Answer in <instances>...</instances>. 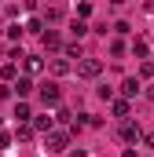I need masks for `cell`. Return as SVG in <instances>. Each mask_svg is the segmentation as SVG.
<instances>
[{
	"label": "cell",
	"instance_id": "52a82bcc",
	"mask_svg": "<svg viewBox=\"0 0 154 157\" xmlns=\"http://www.w3.org/2000/svg\"><path fill=\"white\" fill-rule=\"evenodd\" d=\"M44 66H48V70H51V77H66V73H70V70H74V66H70V59H66V55H63V59H51V62H44Z\"/></svg>",
	"mask_w": 154,
	"mask_h": 157
},
{
	"label": "cell",
	"instance_id": "5b68a950",
	"mask_svg": "<svg viewBox=\"0 0 154 157\" xmlns=\"http://www.w3.org/2000/svg\"><path fill=\"white\" fill-rule=\"evenodd\" d=\"M140 91H143L140 77H125V80H121V99H128V102H132V99H136Z\"/></svg>",
	"mask_w": 154,
	"mask_h": 157
},
{
	"label": "cell",
	"instance_id": "f546056e",
	"mask_svg": "<svg viewBox=\"0 0 154 157\" xmlns=\"http://www.w3.org/2000/svg\"><path fill=\"white\" fill-rule=\"evenodd\" d=\"M121 157H136V150H125V154H121Z\"/></svg>",
	"mask_w": 154,
	"mask_h": 157
},
{
	"label": "cell",
	"instance_id": "4316f807",
	"mask_svg": "<svg viewBox=\"0 0 154 157\" xmlns=\"http://www.w3.org/2000/svg\"><path fill=\"white\" fill-rule=\"evenodd\" d=\"M143 143H147V146L154 150V132H147V135H143Z\"/></svg>",
	"mask_w": 154,
	"mask_h": 157
},
{
	"label": "cell",
	"instance_id": "4fadbf2b",
	"mask_svg": "<svg viewBox=\"0 0 154 157\" xmlns=\"http://www.w3.org/2000/svg\"><path fill=\"white\" fill-rule=\"evenodd\" d=\"M11 139H18V143H30V139H33V128H30V121H26V124H18Z\"/></svg>",
	"mask_w": 154,
	"mask_h": 157
},
{
	"label": "cell",
	"instance_id": "8fae6325",
	"mask_svg": "<svg viewBox=\"0 0 154 157\" xmlns=\"http://www.w3.org/2000/svg\"><path fill=\"white\" fill-rule=\"evenodd\" d=\"M22 66H26V73H40L44 70V59L40 55H22Z\"/></svg>",
	"mask_w": 154,
	"mask_h": 157
},
{
	"label": "cell",
	"instance_id": "ffe728a7",
	"mask_svg": "<svg viewBox=\"0 0 154 157\" xmlns=\"http://www.w3.org/2000/svg\"><path fill=\"white\" fill-rule=\"evenodd\" d=\"M22 33H26V29H22L18 22H11V26H7V37H11V40H22Z\"/></svg>",
	"mask_w": 154,
	"mask_h": 157
},
{
	"label": "cell",
	"instance_id": "ba28073f",
	"mask_svg": "<svg viewBox=\"0 0 154 157\" xmlns=\"http://www.w3.org/2000/svg\"><path fill=\"white\" fill-rule=\"evenodd\" d=\"M37 88H33V80L30 77H18L15 84H11V95H18V99H26V95H33Z\"/></svg>",
	"mask_w": 154,
	"mask_h": 157
},
{
	"label": "cell",
	"instance_id": "83f0119b",
	"mask_svg": "<svg viewBox=\"0 0 154 157\" xmlns=\"http://www.w3.org/2000/svg\"><path fill=\"white\" fill-rule=\"evenodd\" d=\"M70 157H88V154H84V150H81V146H74V154H70Z\"/></svg>",
	"mask_w": 154,
	"mask_h": 157
},
{
	"label": "cell",
	"instance_id": "7402d4cb",
	"mask_svg": "<svg viewBox=\"0 0 154 157\" xmlns=\"http://www.w3.org/2000/svg\"><path fill=\"white\" fill-rule=\"evenodd\" d=\"M88 15H92V4H88V0H84V4H77V18H88Z\"/></svg>",
	"mask_w": 154,
	"mask_h": 157
},
{
	"label": "cell",
	"instance_id": "2e32d148",
	"mask_svg": "<svg viewBox=\"0 0 154 157\" xmlns=\"http://www.w3.org/2000/svg\"><path fill=\"white\" fill-rule=\"evenodd\" d=\"M15 73H18V62H4L0 66V77L4 80H15Z\"/></svg>",
	"mask_w": 154,
	"mask_h": 157
},
{
	"label": "cell",
	"instance_id": "603a6c76",
	"mask_svg": "<svg viewBox=\"0 0 154 157\" xmlns=\"http://www.w3.org/2000/svg\"><path fill=\"white\" fill-rule=\"evenodd\" d=\"M99 99H107V102H110V99H114V88H107V84H99Z\"/></svg>",
	"mask_w": 154,
	"mask_h": 157
},
{
	"label": "cell",
	"instance_id": "d4e9b609",
	"mask_svg": "<svg viewBox=\"0 0 154 157\" xmlns=\"http://www.w3.org/2000/svg\"><path fill=\"white\" fill-rule=\"evenodd\" d=\"M7 146H11V135H7V132H0V154H4Z\"/></svg>",
	"mask_w": 154,
	"mask_h": 157
},
{
	"label": "cell",
	"instance_id": "3957f363",
	"mask_svg": "<svg viewBox=\"0 0 154 157\" xmlns=\"http://www.w3.org/2000/svg\"><path fill=\"white\" fill-rule=\"evenodd\" d=\"M117 135H121V143H128V146H136V143H140V139H143V128H140V124H136V121H121V128H117Z\"/></svg>",
	"mask_w": 154,
	"mask_h": 157
},
{
	"label": "cell",
	"instance_id": "5bb4252c",
	"mask_svg": "<svg viewBox=\"0 0 154 157\" xmlns=\"http://www.w3.org/2000/svg\"><path fill=\"white\" fill-rule=\"evenodd\" d=\"M30 117H33V113H30V106H26V99H18V106H15V121H18V124H26Z\"/></svg>",
	"mask_w": 154,
	"mask_h": 157
},
{
	"label": "cell",
	"instance_id": "484cf974",
	"mask_svg": "<svg viewBox=\"0 0 154 157\" xmlns=\"http://www.w3.org/2000/svg\"><path fill=\"white\" fill-rule=\"evenodd\" d=\"M0 99H11V84H7V80L0 84Z\"/></svg>",
	"mask_w": 154,
	"mask_h": 157
},
{
	"label": "cell",
	"instance_id": "7a4b0ae2",
	"mask_svg": "<svg viewBox=\"0 0 154 157\" xmlns=\"http://www.w3.org/2000/svg\"><path fill=\"white\" fill-rule=\"evenodd\" d=\"M99 73H103V62H99V59H88V55H81V59H77V77L95 80Z\"/></svg>",
	"mask_w": 154,
	"mask_h": 157
},
{
	"label": "cell",
	"instance_id": "cb8c5ba5",
	"mask_svg": "<svg viewBox=\"0 0 154 157\" xmlns=\"http://www.w3.org/2000/svg\"><path fill=\"white\" fill-rule=\"evenodd\" d=\"M55 121H74V113H70V110H63V106H59V110H55Z\"/></svg>",
	"mask_w": 154,
	"mask_h": 157
},
{
	"label": "cell",
	"instance_id": "d6986e66",
	"mask_svg": "<svg viewBox=\"0 0 154 157\" xmlns=\"http://www.w3.org/2000/svg\"><path fill=\"white\" fill-rule=\"evenodd\" d=\"M140 77H154V59H143L140 62Z\"/></svg>",
	"mask_w": 154,
	"mask_h": 157
},
{
	"label": "cell",
	"instance_id": "277c9868",
	"mask_svg": "<svg viewBox=\"0 0 154 157\" xmlns=\"http://www.w3.org/2000/svg\"><path fill=\"white\" fill-rule=\"evenodd\" d=\"M37 95H40V102H44V106H59V99H63V91H59V84H55V80H44V84L37 88Z\"/></svg>",
	"mask_w": 154,
	"mask_h": 157
},
{
	"label": "cell",
	"instance_id": "ac0fdd59",
	"mask_svg": "<svg viewBox=\"0 0 154 157\" xmlns=\"http://www.w3.org/2000/svg\"><path fill=\"white\" fill-rule=\"evenodd\" d=\"M22 29H30V33H44V18H30Z\"/></svg>",
	"mask_w": 154,
	"mask_h": 157
},
{
	"label": "cell",
	"instance_id": "9a60e30c",
	"mask_svg": "<svg viewBox=\"0 0 154 157\" xmlns=\"http://www.w3.org/2000/svg\"><path fill=\"white\" fill-rule=\"evenodd\" d=\"M132 55H136V59H147V55H151V48H147V40H132Z\"/></svg>",
	"mask_w": 154,
	"mask_h": 157
},
{
	"label": "cell",
	"instance_id": "f1b7e54d",
	"mask_svg": "<svg viewBox=\"0 0 154 157\" xmlns=\"http://www.w3.org/2000/svg\"><path fill=\"white\" fill-rule=\"evenodd\" d=\"M147 99H151V102H154V84H151V88H147Z\"/></svg>",
	"mask_w": 154,
	"mask_h": 157
},
{
	"label": "cell",
	"instance_id": "e0dca14e",
	"mask_svg": "<svg viewBox=\"0 0 154 157\" xmlns=\"http://www.w3.org/2000/svg\"><path fill=\"white\" fill-rule=\"evenodd\" d=\"M70 33H74L77 40H81L84 33H88V26H84V18H74V22H70Z\"/></svg>",
	"mask_w": 154,
	"mask_h": 157
},
{
	"label": "cell",
	"instance_id": "44dd1931",
	"mask_svg": "<svg viewBox=\"0 0 154 157\" xmlns=\"http://www.w3.org/2000/svg\"><path fill=\"white\" fill-rule=\"evenodd\" d=\"M66 59H81V44H77V40L66 44Z\"/></svg>",
	"mask_w": 154,
	"mask_h": 157
},
{
	"label": "cell",
	"instance_id": "6da1fadb",
	"mask_svg": "<svg viewBox=\"0 0 154 157\" xmlns=\"http://www.w3.org/2000/svg\"><path fill=\"white\" fill-rule=\"evenodd\" d=\"M44 150H48V154H63V150H70V135L51 128V132L44 135Z\"/></svg>",
	"mask_w": 154,
	"mask_h": 157
},
{
	"label": "cell",
	"instance_id": "30bf717a",
	"mask_svg": "<svg viewBox=\"0 0 154 157\" xmlns=\"http://www.w3.org/2000/svg\"><path fill=\"white\" fill-rule=\"evenodd\" d=\"M110 113L125 121L128 113H132V102H128V99H110Z\"/></svg>",
	"mask_w": 154,
	"mask_h": 157
},
{
	"label": "cell",
	"instance_id": "9c48e42d",
	"mask_svg": "<svg viewBox=\"0 0 154 157\" xmlns=\"http://www.w3.org/2000/svg\"><path fill=\"white\" fill-rule=\"evenodd\" d=\"M40 44H44V51H59V48H63V40H59L55 29H44V33H40Z\"/></svg>",
	"mask_w": 154,
	"mask_h": 157
},
{
	"label": "cell",
	"instance_id": "8992f818",
	"mask_svg": "<svg viewBox=\"0 0 154 157\" xmlns=\"http://www.w3.org/2000/svg\"><path fill=\"white\" fill-rule=\"evenodd\" d=\"M30 128L40 132V135H48L51 128H55V117H48V113H40V117H30Z\"/></svg>",
	"mask_w": 154,
	"mask_h": 157
},
{
	"label": "cell",
	"instance_id": "4dcf8cb0",
	"mask_svg": "<svg viewBox=\"0 0 154 157\" xmlns=\"http://www.w3.org/2000/svg\"><path fill=\"white\" fill-rule=\"evenodd\" d=\"M0 157H4V154H0Z\"/></svg>",
	"mask_w": 154,
	"mask_h": 157
},
{
	"label": "cell",
	"instance_id": "7c38bea8",
	"mask_svg": "<svg viewBox=\"0 0 154 157\" xmlns=\"http://www.w3.org/2000/svg\"><path fill=\"white\" fill-rule=\"evenodd\" d=\"M63 15H66V11H63V4H51V7H48V11H44V22H48V26H51V22H59V18H63Z\"/></svg>",
	"mask_w": 154,
	"mask_h": 157
}]
</instances>
